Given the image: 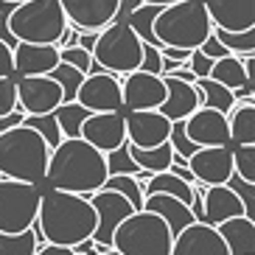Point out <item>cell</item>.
I'll list each match as a JSON object with an SVG mask.
<instances>
[{
  "mask_svg": "<svg viewBox=\"0 0 255 255\" xmlns=\"http://www.w3.org/2000/svg\"><path fill=\"white\" fill-rule=\"evenodd\" d=\"M34 236L37 244L51 241V244H65L76 247L79 241L90 239L96 227V210L84 194L51 188L39 194V208L34 219Z\"/></svg>",
  "mask_w": 255,
  "mask_h": 255,
  "instance_id": "obj_1",
  "label": "cell"
},
{
  "mask_svg": "<svg viewBox=\"0 0 255 255\" xmlns=\"http://www.w3.org/2000/svg\"><path fill=\"white\" fill-rule=\"evenodd\" d=\"M107 154L84 137H62L51 149L45 168V182L51 188L73 191V194L90 196L107 180Z\"/></svg>",
  "mask_w": 255,
  "mask_h": 255,
  "instance_id": "obj_2",
  "label": "cell"
},
{
  "mask_svg": "<svg viewBox=\"0 0 255 255\" xmlns=\"http://www.w3.org/2000/svg\"><path fill=\"white\" fill-rule=\"evenodd\" d=\"M48 157H51V146L28 124H17V127L0 132V177L42 182Z\"/></svg>",
  "mask_w": 255,
  "mask_h": 255,
  "instance_id": "obj_3",
  "label": "cell"
},
{
  "mask_svg": "<svg viewBox=\"0 0 255 255\" xmlns=\"http://www.w3.org/2000/svg\"><path fill=\"white\" fill-rule=\"evenodd\" d=\"M151 28H154V37L160 39V45L194 51L210 37L213 23H210L202 0H177V3L160 6Z\"/></svg>",
  "mask_w": 255,
  "mask_h": 255,
  "instance_id": "obj_4",
  "label": "cell"
},
{
  "mask_svg": "<svg viewBox=\"0 0 255 255\" xmlns=\"http://www.w3.org/2000/svg\"><path fill=\"white\" fill-rule=\"evenodd\" d=\"M70 23L59 0H23L8 14V34L14 42H53L62 48Z\"/></svg>",
  "mask_w": 255,
  "mask_h": 255,
  "instance_id": "obj_5",
  "label": "cell"
},
{
  "mask_svg": "<svg viewBox=\"0 0 255 255\" xmlns=\"http://www.w3.org/2000/svg\"><path fill=\"white\" fill-rule=\"evenodd\" d=\"M174 233L151 210H132L113 233V250L121 255H168Z\"/></svg>",
  "mask_w": 255,
  "mask_h": 255,
  "instance_id": "obj_6",
  "label": "cell"
},
{
  "mask_svg": "<svg viewBox=\"0 0 255 255\" xmlns=\"http://www.w3.org/2000/svg\"><path fill=\"white\" fill-rule=\"evenodd\" d=\"M90 53H93V62L101 70L127 76L140 68L143 39L124 20H113L110 25H104V28L98 31L96 45H93Z\"/></svg>",
  "mask_w": 255,
  "mask_h": 255,
  "instance_id": "obj_7",
  "label": "cell"
},
{
  "mask_svg": "<svg viewBox=\"0 0 255 255\" xmlns=\"http://www.w3.org/2000/svg\"><path fill=\"white\" fill-rule=\"evenodd\" d=\"M37 182H23L11 177H0V230L20 233L34 225L39 208Z\"/></svg>",
  "mask_w": 255,
  "mask_h": 255,
  "instance_id": "obj_8",
  "label": "cell"
},
{
  "mask_svg": "<svg viewBox=\"0 0 255 255\" xmlns=\"http://www.w3.org/2000/svg\"><path fill=\"white\" fill-rule=\"evenodd\" d=\"M90 205L96 210V227H93L90 239L96 241L101 250L113 247V233L121 225V219H127L132 213V202L124 194L113 191V188H98L90 194Z\"/></svg>",
  "mask_w": 255,
  "mask_h": 255,
  "instance_id": "obj_9",
  "label": "cell"
},
{
  "mask_svg": "<svg viewBox=\"0 0 255 255\" xmlns=\"http://www.w3.org/2000/svg\"><path fill=\"white\" fill-rule=\"evenodd\" d=\"M76 101L87 107L90 113H113V110H124V98H121V82L118 76L110 70H90L82 79L79 90H76Z\"/></svg>",
  "mask_w": 255,
  "mask_h": 255,
  "instance_id": "obj_10",
  "label": "cell"
},
{
  "mask_svg": "<svg viewBox=\"0 0 255 255\" xmlns=\"http://www.w3.org/2000/svg\"><path fill=\"white\" fill-rule=\"evenodd\" d=\"M14 87H17V107L25 115L53 113L62 104V87L48 73L20 76V79H14Z\"/></svg>",
  "mask_w": 255,
  "mask_h": 255,
  "instance_id": "obj_11",
  "label": "cell"
},
{
  "mask_svg": "<svg viewBox=\"0 0 255 255\" xmlns=\"http://www.w3.org/2000/svg\"><path fill=\"white\" fill-rule=\"evenodd\" d=\"M79 137L96 146L98 151H115L127 143V118L121 110H113V113H90L82 124V132Z\"/></svg>",
  "mask_w": 255,
  "mask_h": 255,
  "instance_id": "obj_12",
  "label": "cell"
},
{
  "mask_svg": "<svg viewBox=\"0 0 255 255\" xmlns=\"http://www.w3.org/2000/svg\"><path fill=\"white\" fill-rule=\"evenodd\" d=\"M168 255H230V250H227L225 239L219 236L216 225L196 219L171 239Z\"/></svg>",
  "mask_w": 255,
  "mask_h": 255,
  "instance_id": "obj_13",
  "label": "cell"
},
{
  "mask_svg": "<svg viewBox=\"0 0 255 255\" xmlns=\"http://www.w3.org/2000/svg\"><path fill=\"white\" fill-rule=\"evenodd\" d=\"M191 168L194 180L205 182V185H222L230 180L233 174V149L230 143L225 146H199V149L185 160Z\"/></svg>",
  "mask_w": 255,
  "mask_h": 255,
  "instance_id": "obj_14",
  "label": "cell"
},
{
  "mask_svg": "<svg viewBox=\"0 0 255 255\" xmlns=\"http://www.w3.org/2000/svg\"><path fill=\"white\" fill-rule=\"evenodd\" d=\"M121 98L127 110H157L165 98V82L160 73L132 70L121 82Z\"/></svg>",
  "mask_w": 255,
  "mask_h": 255,
  "instance_id": "obj_15",
  "label": "cell"
},
{
  "mask_svg": "<svg viewBox=\"0 0 255 255\" xmlns=\"http://www.w3.org/2000/svg\"><path fill=\"white\" fill-rule=\"evenodd\" d=\"M127 118V143L140 146V149H154L168 140L171 121L160 110H129Z\"/></svg>",
  "mask_w": 255,
  "mask_h": 255,
  "instance_id": "obj_16",
  "label": "cell"
},
{
  "mask_svg": "<svg viewBox=\"0 0 255 255\" xmlns=\"http://www.w3.org/2000/svg\"><path fill=\"white\" fill-rule=\"evenodd\" d=\"M59 6L76 31H101L118 17L121 0H59Z\"/></svg>",
  "mask_w": 255,
  "mask_h": 255,
  "instance_id": "obj_17",
  "label": "cell"
},
{
  "mask_svg": "<svg viewBox=\"0 0 255 255\" xmlns=\"http://www.w3.org/2000/svg\"><path fill=\"white\" fill-rule=\"evenodd\" d=\"M185 135L196 146H225L230 143V129H227V115L213 110V107H196L194 113L182 118Z\"/></svg>",
  "mask_w": 255,
  "mask_h": 255,
  "instance_id": "obj_18",
  "label": "cell"
},
{
  "mask_svg": "<svg viewBox=\"0 0 255 255\" xmlns=\"http://www.w3.org/2000/svg\"><path fill=\"white\" fill-rule=\"evenodd\" d=\"M213 28L247 31L255 28V0H202Z\"/></svg>",
  "mask_w": 255,
  "mask_h": 255,
  "instance_id": "obj_19",
  "label": "cell"
},
{
  "mask_svg": "<svg viewBox=\"0 0 255 255\" xmlns=\"http://www.w3.org/2000/svg\"><path fill=\"white\" fill-rule=\"evenodd\" d=\"M11 56H14V73L39 76V73H51L56 68L59 48L53 42H14Z\"/></svg>",
  "mask_w": 255,
  "mask_h": 255,
  "instance_id": "obj_20",
  "label": "cell"
},
{
  "mask_svg": "<svg viewBox=\"0 0 255 255\" xmlns=\"http://www.w3.org/2000/svg\"><path fill=\"white\" fill-rule=\"evenodd\" d=\"M163 82H165V98H163V104H160L157 110L168 121L188 118L196 107L202 104V93L196 90L194 82H182V79L168 76V73L163 76Z\"/></svg>",
  "mask_w": 255,
  "mask_h": 255,
  "instance_id": "obj_21",
  "label": "cell"
},
{
  "mask_svg": "<svg viewBox=\"0 0 255 255\" xmlns=\"http://www.w3.org/2000/svg\"><path fill=\"white\" fill-rule=\"evenodd\" d=\"M239 213H244V202H241V196L236 194L227 182L205 188V194H202V222L219 225V222H225V219H230V216H239Z\"/></svg>",
  "mask_w": 255,
  "mask_h": 255,
  "instance_id": "obj_22",
  "label": "cell"
},
{
  "mask_svg": "<svg viewBox=\"0 0 255 255\" xmlns=\"http://www.w3.org/2000/svg\"><path fill=\"white\" fill-rule=\"evenodd\" d=\"M143 208L151 210V213H157L165 225H168V230H171L174 236H177L182 227H188L191 222H196L191 205L177 199V196H171V194H146L143 196Z\"/></svg>",
  "mask_w": 255,
  "mask_h": 255,
  "instance_id": "obj_23",
  "label": "cell"
},
{
  "mask_svg": "<svg viewBox=\"0 0 255 255\" xmlns=\"http://www.w3.org/2000/svg\"><path fill=\"white\" fill-rule=\"evenodd\" d=\"M216 230L225 239L230 255H255V219L239 213V216L219 222Z\"/></svg>",
  "mask_w": 255,
  "mask_h": 255,
  "instance_id": "obj_24",
  "label": "cell"
},
{
  "mask_svg": "<svg viewBox=\"0 0 255 255\" xmlns=\"http://www.w3.org/2000/svg\"><path fill=\"white\" fill-rule=\"evenodd\" d=\"M227 129L230 140L236 143H255V101H236L227 113Z\"/></svg>",
  "mask_w": 255,
  "mask_h": 255,
  "instance_id": "obj_25",
  "label": "cell"
},
{
  "mask_svg": "<svg viewBox=\"0 0 255 255\" xmlns=\"http://www.w3.org/2000/svg\"><path fill=\"white\" fill-rule=\"evenodd\" d=\"M127 151H129V157L137 163V168H140V171H149V174L168 171L171 163H174V149H171L168 140L160 143V146H154V149H140V146L127 143Z\"/></svg>",
  "mask_w": 255,
  "mask_h": 255,
  "instance_id": "obj_26",
  "label": "cell"
},
{
  "mask_svg": "<svg viewBox=\"0 0 255 255\" xmlns=\"http://www.w3.org/2000/svg\"><path fill=\"white\" fill-rule=\"evenodd\" d=\"M208 76H210V79H216V82H222L225 87H230V90L250 84L247 73H244V65H241V56H236V53H227V56L213 59ZM250 87H255V84H250Z\"/></svg>",
  "mask_w": 255,
  "mask_h": 255,
  "instance_id": "obj_27",
  "label": "cell"
},
{
  "mask_svg": "<svg viewBox=\"0 0 255 255\" xmlns=\"http://www.w3.org/2000/svg\"><path fill=\"white\" fill-rule=\"evenodd\" d=\"M196 90L202 93V107H213L219 113H230V107L236 104V96H233L230 87H225L222 82L210 79V76H196Z\"/></svg>",
  "mask_w": 255,
  "mask_h": 255,
  "instance_id": "obj_28",
  "label": "cell"
},
{
  "mask_svg": "<svg viewBox=\"0 0 255 255\" xmlns=\"http://www.w3.org/2000/svg\"><path fill=\"white\" fill-rule=\"evenodd\" d=\"M157 11H160V6H154V3H137V6L132 8L127 17H124V23L135 31L143 42H149V45H157L160 48V39L154 37V28H151V23H154V14H157Z\"/></svg>",
  "mask_w": 255,
  "mask_h": 255,
  "instance_id": "obj_29",
  "label": "cell"
},
{
  "mask_svg": "<svg viewBox=\"0 0 255 255\" xmlns=\"http://www.w3.org/2000/svg\"><path fill=\"white\" fill-rule=\"evenodd\" d=\"M87 115H90V110L82 107L79 101H62V104L53 110V118H56V124H59L62 137H79L82 124H84Z\"/></svg>",
  "mask_w": 255,
  "mask_h": 255,
  "instance_id": "obj_30",
  "label": "cell"
},
{
  "mask_svg": "<svg viewBox=\"0 0 255 255\" xmlns=\"http://www.w3.org/2000/svg\"><path fill=\"white\" fill-rule=\"evenodd\" d=\"M34 250H37L34 227H25L20 233L0 230V255H34Z\"/></svg>",
  "mask_w": 255,
  "mask_h": 255,
  "instance_id": "obj_31",
  "label": "cell"
},
{
  "mask_svg": "<svg viewBox=\"0 0 255 255\" xmlns=\"http://www.w3.org/2000/svg\"><path fill=\"white\" fill-rule=\"evenodd\" d=\"M48 76L62 87V101H76V90H79V84H82V79L87 73H82L79 68H73V65H68V62L59 59L56 68H53Z\"/></svg>",
  "mask_w": 255,
  "mask_h": 255,
  "instance_id": "obj_32",
  "label": "cell"
},
{
  "mask_svg": "<svg viewBox=\"0 0 255 255\" xmlns=\"http://www.w3.org/2000/svg\"><path fill=\"white\" fill-rule=\"evenodd\" d=\"M101 188H113V191L124 194L135 210L143 208V188H140V180H137L135 174H107V180Z\"/></svg>",
  "mask_w": 255,
  "mask_h": 255,
  "instance_id": "obj_33",
  "label": "cell"
},
{
  "mask_svg": "<svg viewBox=\"0 0 255 255\" xmlns=\"http://www.w3.org/2000/svg\"><path fill=\"white\" fill-rule=\"evenodd\" d=\"M216 39L236 56H247V53H255V28L247 31H225V28H213Z\"/></svg>",
  "mask_w": 255,
  "mask_h": 255,
  "instance_id": "obj_34",
  "label": "cell"
},
{
  "mask_svg": "<svg viewBox=\"0 0 255 255\" xmlns=\"http://www.w3.org/2000/svg\"><path fill=\"white\" fill-rule=\"evenodd\" d=\"M233 174H239L244 182H255V143H236Z\"/></svg>",
  "mask_w": 255,
  "mask_h": 255,
  "instance_id": "obj_35",
  "label": "cell"
},
{
  "mask_svg": "<svg viewBox=\"0 0 255 255\" xmlns=\"http://www.w3.org/2000/svg\"><path fill=\"white\" fill-rule=\"evenodd\" d=\"M23 124H28L31 129H37L39 135L45 137L48 146H56V143L62 140V132H59V124H56V118H53V113H42V115H25Z\"/></svg>",
  "mask_w": 255,
  "mask_h": 255,
  "instance_id": "obj_36",
  "label": "cell"
},
{
  "mask_svg": "<svg viewBox=\"0 0 255 255\" xmlns=\"http://www.w3.org/2000/svg\"><path fill=\"white\" fill-rule=\"evenodd\" d=\"M168 143H171V149H174V154L177 157H182V160H188L191 154H194L199 146H196L191 137L185 135V127H182V121H171V132H168Z\"/></svg>",
  "mask_w": 255,
  "mask_h": 255,
  "instance_id": "obj_37",
  "label": "cell"
},
{
  "mask_svg": "<svg viewBox=\"0 0 255 255\" xmlns=\"http://www.w3.org/2000/svg\"><path fill=\"white\" fill-rule=\"evenodd\" d=\"M107 171H110V174H135V177L140 174L137 163L129 157L127 143H124L121 149H115V151H107Z\"/></svg>",
  "mask_w": 255,
  "mask_h": 255,
  "instance_id": "obj_38",
  "label": "cell"
},
{
  "mask_svg": "<svg viewBox=\"0 0 255 255\" xmlns=\"http://www.w3.org/2000/svg\"><path fill=\"white\" fill-rule=\"evenodd\" d=\"M59 59H62V62H68V65H73V68H79L82 73H90V70L96 68V62H93V53L87 51V48H82V45L59 48Z\"/></svg>",
  "mask_w": 255,
  "mask_h": 255,
  "instance_id": "obj_39",
  "label": "cell"
},
{
  "mask_svg": "<svg viewBox=\"0 0 255 255\" xmlns=\"http://www.w3.org/2000/svg\"><path fill=\"white\" fill-rule=\"evenodd\" d=\"M227 185H230L233 191L241 196V202H244V216L255 219V196H253V185H255V182H244L239 174H230Z\"/></svg>",
  "mask_w": 255,
  "mask_h": 255,
  "instance_id": "obj_40",
  "label": "cell"
},
{
  "mask_svg": "<svg viewBox=\"0 0 255 255\" xmlns=\"http://www.w3.org/2000/svg\"><path fill=\"white\" fill-rule=\"evenodd\" d=\"M17 107V87L14 76H0V115L11 113Z\"/></svg>",
  "mask_w": 255,
  "mask_h": 255,
  "instance_id": "obj_41",
  "label": "cell"
},
{
  "mask_svg": "<svg viewBox=\"0 0 255 255\" xmlns=\"http://www.w3.org/2000/svg\"><path fill=\"white\" fill-rule=\"evenodd\" d=\"M137 70H146V73H163V56H160L157 45L143 42V56H140V68Z\"/></svg>",
  "mask_w": 255,
  "mask_h": 255,
  "instance_id": "obj_42",
  "label": "cell"
},
{
  "mask_svg": "<svg viewBox=\"0 0 255 255\" xmlns=\"http://www.w3.org/2000/svg\"><path fill=\"white\" fill-rule=\"evenodd\" d=\"M185 65L191 68V73H196V76H208V73H210V65H213V59H210L208 53H202L199 48H194V51L188 53Z\"/></svg>",
  "mask_w": 255,
  "mask_h": 255,
  "instance_id": "obj_43",
  "label": "cell"
},
{
  "mask_svg": "<svg viewBox=\"0 0 255 255\" xmlns=\"http://www.w3.org/2000/svg\"><path fill=\"white\" fill-rule=\"evenodd\" d=\"M0 76H14V56L6 39H0Z\"/></svg>",
  "mask_w": 255,
  "mask_h": 255,
  "instance_id": "obj_44",
  "label": "cell"
},
{
  "mask_svg": "<svg viewBox=\"0 0 255 255\" xmlns=\"http://www.w3.org/2000/svg\"><path fill=\"white\" fill-rule=\"evenodd\" d=\"M199 51H202V53H208L210 59H219V56H227V53H230V51H227V48H225V45H222V42L216 39V34H213V31H210V37L205 39L202 45H199Z\"/></svg>",
  "mask_w": 255,
  "mask_h": 255,
  "instance_id": "obj_45",
  "label": "cell"
},
{
  "mask_svg": "<svg viewBox=\"0 0 255 255\" xmlns=\"http://www.w3.org/2000/svg\"><path fill=\"white\" fill-rule=\"evenodd\" d=\"M34 255H76L73 247H65V244H51V241H42L37 244Z\"/></svg>",
  "mask_w": 255,
  "mask_h": 255,
  "instance_id": "obj_46",
  "label": "cell"
},
{
  "mask_svg": "<svg viewBox=\"0 0 255 255\" xmlns=\"http://www.w3.org/2000/svg\"><path fill=\"white\" fill-rule=\"evenodd\" d=\"M23 118H25V113L20 110V107H14V110H11V113H6V115H0V132H6V129L17 127V124H23Z\"/></svg>",
  "mask_w": 255,
  "mask_h": 255,
  "instance_id": "obj_47",
  "label": "cell"
},
{
  "mask_svg": "<svg viewBox=\"0 0 255 255\" xmlns=\"http://www.w3.org/2000/svg\"><path fill=\"white\" fill-rule=\"evenodd\" d=\"M137 3H140V0H121V6H118V17H115V20H124V17H127L129 11H132V8L137 6Z\"/></svg>",
  "mask_w": 255,
  "mask_h": 255,
  "instance_id": "obj_48",
  "label": "cell"
},
{
  "mask_svg": "<svg viewBox=\"0 0 255 255\" xmlns=\"http://www.w3.org/2000/svg\"><path fill=\"white\" fill-rule=\"evenodd\" d=\"M140 3H154V6H168V3H177V0H140Z\"/></svg>",
  "mask_w": 255,
  "mask_h": 255,
  "instance_id": "obj_49",
  "label": "cell"
}]
</instances>
